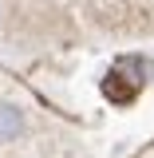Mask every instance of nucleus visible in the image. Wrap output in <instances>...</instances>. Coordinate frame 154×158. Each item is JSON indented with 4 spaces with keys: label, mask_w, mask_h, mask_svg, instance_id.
I'll return each mask as SVG.
<instances>
[{
    "label": "nucleus",
    "mask_w": 154,
    "mask_h": 158,
    "mask_svg": "<svg viewBox=\"0 0 154 158\" xmlns=\"http://www.w3.org/2000/svg\"><path fill=\"white\" fill-rule=\"evenodd\" d=\"M24 135V111L12 103H0V142H12Z\"/></svg>",
    "instance_id": "f257e3e1"
},
{
    "label": "nucleus",
    "mask_w": 154,
    "mask_h": 158,
    "mask_svg": "<svg viewBox=\"0 0 154 158\" xmlns=\"http://www.w3.org/2000/svg\"><path fill=\"white\" fill-rule=\"evenodd\" d=\"M0 12H4V4H0Z\"/></svg>",
    "instance_id": "f03ea898"
}]
</instances>
